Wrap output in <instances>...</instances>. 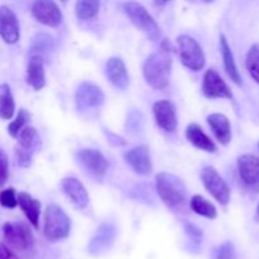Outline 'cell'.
I'll use <instances>...</instances> for the list:
<instances>
[{
	"instance_id": "6da1fadb",
	"label": "cell",
	"mask_w": 259,
	"mask_h": 259,
	"mask_svg": "<svg viewBox=\"0 0 259 259\" xmlns=\"http://www.w3.org/2000/svg\"><path fill=\"white\" fill-rule=\"evenodd\" d=\"M156 190L163 204L171 210H180L186 204V186L176 175L159 172L156 176Z\"/></svg>"
},
{
	"instance_id": "7a4b0ae2",
	"label": "cell",
	"mask_w": 259,
	"mask_h": 259,
	"mask_svg": "<svg viewBox=\"0 0 259 259\" xmlns=\"http://www.w3.org/2000/svg\"><path fill=\"white\" fill-rule=\"evenodd\" d=\"M168 51L161 50L146 58L143 63V76L147 83L156 90H164L169 83L172 58Z\"/></svg>"
},
{
	"instance_id": "3957f363",
	"label": "cell",
	"mask_w": 259,
	"mask_h": 259,
	"mask_svg": "<svg viewBox=\"0 0 259 259\" xmlns=\"http://www.w3.org/2000/svg\"><path fill=\"white\" fill-rule=\"evenodd\" d=\"M43 223V234L50 242L62 240L70 234L71 220L58 205H50L46 209Z\"/></svg>"
},
{
	"instance_id": "277c9868",
	"label": "cell",
	"mask_w": 259,
	"mask_h": 259,
	"mask_svg": "<svg viewBox=\"0 0 259 259\" xmlns=\"http://www.w3.org/2000/svg\"><path fill=\"white\" fill-rule=\"evenodd\" d=\"M123 8L131 22L139 30H142L153 42L159 40V38H161V28L143 5L136 2H128L124 3Z\"/></svg>"
},
{
	"instance_id": "5b68a950",
	"label": "cell",
	"mask_w": 259,
	"mask_h": 259,
	"mask_svg": "<svg viewBox=\"0 0 259 259\" xmlns=\"http://www.w3.org/2000/svg\"><path fill=\"white\" fill-rule=\"evenodd\" d=\"M176 40L182 65L189 70L201 71L205 67L206 60H205L204 51L199 42L187 34L179 35Z\"/></svg>"
},
{
	"instance_id": "8992f818",
	"label": "cell",
	"mask_w": 259,
	"mask_h": 259,
	"mask_svg": "<svg viewBox=\"0 0 259 259\" xmlns=\"http://www.w3.org/2000/svg\"><path fill=\"white\" fill-rule=\"evenodd\" d=\"M3 237L7 247L10 249L24 252L32 248L33 245V233L25 223H5L3 225Z\"/></svg>"
},
{
	"instance_id": "52a82bcc",
	"label": "cell",
	"mask_w": 259,
	"mask_h": 259,
	"mask_svg": "<svg viewBox=\"0 0 259 259\" xmlns=\"http://www.w3.org/2000/svg\"><path fill=\"white\" fill-rule=\"evenodd\" d=\"M15 147V163L22 168H28L32 164L33 154L39 144V137L33 126H25L18 136Z\"/></svg>"
},
{
	"instance_id": "ba28073f",
	"label": "cell",
	"mask_w": 259,
	"mask_h": 259,
	"mask_svg": "<svg viewBox=\"0 0 259 259\" xmlns=\"http://www.w3.org/2000/svg\"><path fill=\"white\" fill-rule=\"evenodd\" d=\"M201 180L205 189L220 205H228L230 201V189L214 167H204L201 171Z\"/></svg>"
},
{
	"instance_id": "9c48e42d",
	"label": "cell",
	"mask_w": 259,
	"mask_h": 259,
	"mask_svg": "<svg viewBox=\"0 0 259 259\" xmlns=\"http://www.w3.org/2000/svg\"><path fill=\"white\" fill-rule=\"evenodd\" d=\"M32 14L38 23L50 28L58 27L63 20L60 7L51 0H38L33 3Z\"/></svg>"
},
{
	"instance_id": "30bf717a",
	"label": "cell",
	"mask_w": 259,
	"mask_h": 259,
	"mask_svg": "<svg viewBox=\"0 0 259 259\" xmlns=\"http://www.w3.org/2000/svg\"><path fill=\"white\" fill-rule=\"evenodd\" d=\"M201 90L207 99H233L230 88L214 68H209L205 72Z\"/></svg>"
},
{
	"instance_id": "8fae6325",
	"label": "cell",
	"mask_w": 259,
	"mask_h": 259,
	"mask_svg": "<svg viewBox=\"0 0 259 259\" xmlns=\"http://www.w3.org/2000/svg\"><path fill=\"white\" fill-rule=\"evenodd\" d=\"M0 37L8 45H15L20 38L19 20L8 5H0Z\"/></svg>"
},
{
	"instance_id": "7c38bea8",
	"label": "cell",
	"mask_w": 259,
	"mask_h": 259,
	"mask_svg": "<svg viewBox=\"0 0 259 259\" xmlns=\"http://www.w3.org/2000/svg\"><path fill=\"white\" fill-rule=\"evenodd\" d=\"M76 105L80 110L99 108L104 104L105 95L99 86L90 82H82L76 90Z\"/></svg>"
},
{
	"instance_id": "4fadbf2b",
	"label": "cell",
	"mask_w": 259,
	"mask_h": 259,
	"mask_svg": "<svg viewBox=\"0 0 259 259\" xmlns=\"http://www.w3.org/2000/svg\"><path fill=\"white\" fill-rule=\"evenodd\" d=\"M153 114L156 124L167 133H172L177 128V111L172 101L158 100L153 105Z\"/></svg>"
},
{
	"instance_id": "5bb4252c",
	"label": "cell",
	"mask_w": 259,
	"mask_h": 259,
	"mask_svg": "<svg viewBox=\"0 0 259 259\" xmlns=\"http://www.w3.org/2000/svg\"><path fill=\"white\" fill-rule=\"evenodd\" d=\"M124 159L136 174L146 176L152 172V161L147 146H138L124 153Z\"/></svg>"
},
{
	"instance_id": "9a60e30c",
	"label": "cell",
	"mask_w": 259,
	"mask_h": 259,
	"mask_svg": "<svg viewBox=\"0 0 259 259\" xmlns=\"http://www.w3.org/2000/svg\"><path fill=\"white\" fill-rule=\"evenodd\" d=\"M116 237V229L113 224L104 223L95 232L94 237L89 243L88 250L90 254H101L103 252L108 250L113 244Z\"/></svg>"
},
{
	"instance_id": "2e32d148",
	"label": "cell",
	"mask_w": 259,
	"mask_h": 259,
	"mask_svg": "<svg viewBox=\"0 0 259 259\" xmlns=\"http://www.w3.org/2000/svg\"><path fill=\"white\" fill-rule=\"evenodd\" d=\"M78 159H80L81 163L83 164L86 169L91 172L95 176L101 177L106 174L109 168V162L105 158L103 153L98 149H90L85 148L78 151L77 153Z\"/></svg>"
},
{
	"instance_id": "e0dca14e",
	"label": "cell",
	"mask_w": 259,
	"mask_h": 259,
	"mask_svg": "<svg viewBox=\"0 0 259 259\" xmlns=\"http://www.w3.org/2000/svg\"><path fill=\"white\" fill-rule=\"evenodd\" d=\"M238 171L243 184L249 187L259 186V158L254 154H243L238 158Z\"/></svg>"
},
{
	"instance_id": "ac0fdd59",
	"label": "cell",
	"mask_w": 259,
	"mask_h": 259,
	"mask_svg": "<svg viewBox=\"0 0 259 259\" xmlns=\"http://www.w3.org/2000/svg\"><path fill=\"white\" fill-rule=\"evenodd\" d=\"M105 73L111 85L119 90H125L129 86L128 70L120 57H111L106 61Z\"/></svg>"
},
{
	"instance_id": "d6986e66",
	"label": "cell",
	"mask_w": 259,
	"mask_h": 259,
	"mask_svg": "<svg viewBox=\"0 0 259 259\" xmlns=\"http://www.w3.org/2000/svg\"><path fill=\"white\" fill-rule=\"evenodd\" d=\"M62 190L70 199L73 206L77 209H85L89 205V194L80 180L75 177H65L62 180Z\"/></svg>"
},
{
	"instance_id": "ffe728a7",
	"label": "cell",
	"mask_w": 259,
	"mask_h": 259,
	"mask_svg": "<svg viewBox=\"0 0 259 259\" xmlns=\"http://www.w3.org/2000/svg\"><path fill=\"white\" fill-rule=\"evenodd\" d=\"M27 83L35 91L42 90L46 86V72L43 57L40 55H33L28 61Z\"/></svg>"
},
{
	"instance_id": "44dd1931",
	"label": "cell",
	"mask_w": 259,
	"mask_h": 259,
	"mask_svg": "<svg viewBox=\"0 0 259 259\" xmlns=\"http://www.w3.org/2000/svg\"><path fill=\"white\" fill-rule=\"evenodd\" d=\"M207 124L220 144L225 146L232 141V126L224 114L212 113L207 116Z\"/></svg>"
},
{
	"instance_id": "7402d4cb",
	"label": "cell",
	"mask_w": 259,
	"mask_h": 259,
	"mask_svg": "<svg viewBox=\"0 0 259 259\" xmlns=\"http://www.w3.org/2000/svg\"><path fill=\"white\" fill-rule=\"evenodd\" d=\"M186 138L192 146L201 149V151L209 152V153H214L217 151V146L211 141V138L197 124H190V125H187Z\"/></svg>"
},
{
	"instance_id": "603a6c76",
	"label": "cell",
	"mask_w": 259,
	"mask_h": 259,
	"mask_svg": "<svg viewBox=\"0 0 259 259\" xmlns=\"http://www.w3.org/2000/svg\"><path fill=\"white\" fill-rule=\"evenodd\" d=\"M17 201L22 211L29 220L30 224L34 228H38L40 215V202L38 200L33 199L28 192H19L17 195Z\"/></svg>"
},
{
	"instance_id": "cb8c5ba5",
	"label": "cell",
	"mask_w": 259,
	"mask_h": 259,
	"mask_svg": "<svg viewBox=\"0 0 259 259\" xmlns=\"http://www.w3.org/2000/svg\"><path fill=\"white\" fill-rule=\"evenodd\" d=\"M220 51H222L223 62H224L225 71H227L230 80L234 81L237 85H242V77H240V73L239 71H238L237 63H235V60H234V55H233L232 48H230L227 38H225V35L223 34L220 35Z\"/></svg>"
},
{
	"instance_id": "d4e9b609",
	"label": "cell",
	"mask_w": 259,
	"mask_h": 259,
	"mask_svg": "<svg viewBox=\"0 0 259 259\" xmlns=\"http://www.w3.org/2000/svg\"><path fill=\"white\" fill-rule=\"evenodd\" d=\"M15 111V103L8 83H0V119L9 120Z\"/></svg>"
},
{
	"instance_id": "484cf974",
	"label": "cell",
	"mask_w": 259,
	"mask_h": 259,
	"mask_svg": "<svg viewBox=\"0 0 259 259\" xmlns=\"http://www.w3.org/2000/svg\"><path fill=\"white\" fill-rule=\"evenodd\" d=\"M190 207H191L192 211L197 215H201V217L207 218V219H215L218 217L217 207L209 201V200L205 199L201 195H195L190 200Z\"/></svg>"
},
{
	"instance_id": "4316f807",
	"label": "cell",
	"mask_w": 259,
	"mask_h": 259,
	"mask_svg": "<svg viewBox=\"0 0 259 259\" xmlns=\"http://www.w3.org/2000/svg\"><path fill=\"white\" fill-rule=\"evenodd\" d=\"M100 3L96 0H80L75 4V15L80 20L93 19L98 15Z\"/></svg>"
},
{
	"instance_id": "83f0119b",
	"label": "cell",
	"mask_w": 259,
	"mask_h": 259,
	"mask_svg": "<svg viewBox=\"0 0 259 259\" xmlns=\"http://www.w3.org/2000/svg\"><path fill=\"white\" fill-rule=\"evenodd\" d=\"M245 66L253 80L259 83V45H253L245 57Z\"/></svg>"
},
{
	"instance_id": "f1b7e54d",
	"label": "cell",
	"mask_w": 259,
	"mask_h": 259,
	"mask_svg": "<svg viewBox=\"0 0 259 259\" xmlns=\"http://www.w3.org/2000/svg\"><path fill=\"white\" fill-rule=\"evenodd\" d=\"M29 113L27 110H24V109H20L14 120L10 121V124L8 125V133H9V136L13 137V138H18L20 132L27 126V123L29 121Z\"/></svg>"
},
{
	"instance_id": "f546056e",
	"label": "cell",
	"mask_w": 259,
	"mask_h": 259,
	"mask_svg": "<svg viewBox=\"0 0 259 259\" xmlns=\"http://www.w3.org/2000/svg\"><path fill=\"white\" fill-rule=\"evenodd\" d=\"M53 46H55V42H53V38L50 34H47V33H39V34H37L33 38L30 51L32 52H37V55H39V53L48 52V51L53 50Z\"/></svg>"
},
{
	"instance_id": "4dcf8cb0",
	"label": "cell",
	"mask_w": 259,
	"mask_h": 259,
	"mask_svg": "<svg viewBox=\"0 0 259 259\" xmlns=\"http://www.w3.org/2000/svg\"><path fill=\"white\" fill-rule=\"evenodd\" d=\"M0 205L3 207H7V209L17 207V192H15L14 189L9 187V189H5L0 192Z\"/></svg>"
},
{
	"instance_id": "1f68e13d",
	"label": "cell",
	"mask_w": 259,
	"mask_h": 259,
	"mask_svg": "<svg viewBox=\"0 0 259 259\" xmlns=\"http://www.w3.org/2000/svg\"><path fill=\"white\" fill-rule=\"evenodd\" d=\"M9 177V159L4 149L0 147V186L7 184Z\"/></svg>"
},
{
	"instance_id": "d6a6232c",
	"label": "cell",
	"mask_w": 259,
	"mask_h": 259,
	"mask_svg": "<svg viewBox=\"0 0 259 259\" xmlns=\"http://www.w3.org/2000/svg\"><path fill=\"white\" fill-rule=\"evenodd\" d=\"M217 259H237L235 249L230 242L220 245L217 250Z\"/></svg>"
},
{
	"instance_id": "836d02e7",
	"label": "cell",
	"mask_w": 259,
	"mask_h": 259,
	"mask_svg": "<svg viewBox=\"0 0 259 259\" xmlns=\"http://www.w3.org/2000/svg\"><path fill=\"white\" fill-rule=\"evenodd\" d=\"M185 229H186V233L189 234L190 238H192L194 240H196L197 243L201 242L202 233L199 228H196L195 225H191V224H186L185 225Z\"/></svg>"
},
{
	"instance_id": "e575fe53",
	"label": "cell",
	"mask_w": 259,
	"mask_h": 259,
	"mask_svg": "<svg viewBox=\"0 0 259 259\" xmlns=\"http://www.w3.org/2000/svg\"><path fill=\"white\" fill-rule=\"evenodd\" d=\"M0 259H19L10 248L0 243Z\"/></svg>"
},
{
	"instance_id": "d590c367",
	"label": "cell",
	"mask_w": 259,
	"mask_h": 259,
	"mask_svg": "<svg viewBox=\"0 0 259 259\" xmlns=\"http://www.w3.org/2000/svg\"><path fill=\"white\" fill-rule=\"evenodd\" d=\"M257 214H258V218H259V204H258V207H257Z\"/></svg>"
},
{
	"instance_id": "8d00e7d4",
	"label": "cell",
	"mask_w": 259,
	"mask_h": 259,
	"mask_svg": "<svg viewBox=\"0 0 259 259\" xmlns=\"http://www.w3.org/2000/svg\"><path fill=\"white\" fill-rule=\"evenodd\" d=\"M258 147H259V144H258Z\"/></svg>"
}]
</instances>
